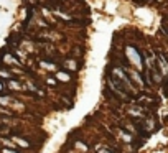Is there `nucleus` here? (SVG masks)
<instances>
[{"label":"nucleus","mask_w":168,"mask_h":153,"mask_svg":"<svg viewBox=\"0 0 168 153\" xmlns=\"http://www.w3.org/2000/svg\"><path fill=\"white\" fill-rule=\"evenodd\" d=\"M112 74H114V78H116L122 86H125L129 92H132V94H135V92H137L135 86L132 84V79H130V78H127V74L122 71V68H116V69H112Z\"/></svg>","instance_id":"obj_1"},{"label":"nucleus","mask_w":168,"mask_h":153,"mask_svg":"<svg viewBox=\"0 0 168 153\" xmlns=\"http://www.w3.org/2000/svg\"><path fill=\"white\" fill-rule=\"evenodd\" d=\"M125 51H127V58L130 59V63L135 64L137 68H138V71H142L143 61H142V58H140V53L137 51V48H135V46H127Z\"/></svg>","instance_id":"obj_2"},{"label":"nucleus","mask_w":168,"mask_h":153,"mask_svg":"<svg viewBox=\"0 0 168 153\" xmlns=\"http://www.w3.org/2000/svg\"><path fill=\"white\" fill-rule=\"evenodd\" d=\"M157 64H158V69H162V74L163 76H168V61L163 58L162 54L157 56Z\"/></svg>","instance_id":"obj_3"},{"label":"nucleus","mask_w":168,"mask_h":153,"mask_svg":"<svg viewBox=\"0 0 168 153\" xmlns=\"http://www.w3.org/2000/svg\"><path fill=\"white\" fill-rule=\"evenodd\" d=\"M127 74L130 76V78H132L133 81H135V84H137V86H143L142 79H140V76H138V74H137V73H135V71H133V69H127Z\"/></svg>","instance_id":"obj_4"},{"label":"nucleus","mask_w":168,"mask_h":153,"mask_svg":"<svg viewBox=\"0 0 168 153\" xmlns=\"http://www.w3.org/2000/svg\"><path fill=\"white\" fill-rule=\"evenodd\" d=\"M64 66H66V68H69V71H76V69H78V64H76L74 61H71V59L66 61Z\"/></svg>","instance_id":"obj_5"},{"label":"nucleus","mask_w":168,"mask_h":153,"mask_svg":"<svg viewBox=\"0 0 168 153\" xmlns=\"http://www.w3.org/2000/svg\"><path fill=\"white\" fill-rule=\"evenodd\" d=\"M56 78H58L59 81H71V76L66 74V73H58L56 74Z\"/></svg>","instance_id":"obj_6"},{"label":"nucleus","mask_w":168,"mask_h":153,"mask_svg":"<svg viewBox=\"0 0 168 153\" xmlns=\"http://www.w3.org/2000/svg\"><path fill=\"white\" fill-rule=\"evenodd\" d=\"M41 66L46 69H50V71H56V64H53V63H45V61H41Z\"/></svg>","instance_id":"obj_7"},{"label":"nucleus","mask_w":168,"mask_h":153,"mask_svg":"<svg viewBox=\"0 0 168 153\" xmlns=\"http://www.w3.org/2000/svg\"><path fill=\"white\" fill-rule=\"evenodd\" d=\"M13 140H15L17 143H20L22 147H30V143H28L27 140H23V138H18V137H13Z\"/></svg>","instance_id":"obj_8"},{"label":"nucleus","mask_w":168,"mask_h":153,"mask_svg":"<svg viewBox=\"0 0 168 153\" xmlns=\"http://www.w3.org/2000/svg\"><path fill=\"white\" fill-rule=\"evenodd\" d=\"M46 83L50 84V86H56V79H53V78H48V79H46Z\"/></svg>","instance_id":"obj_9"},{"label":"nucleus","mask_w":168,"mask_h":153,"mask_svg":"<svg viewBox=\"0 0 168 153\" xmlns=\"http://www.w3.org/2000/svg\"><path fill=\"white\" fill-rule=\"evenodd\" d=\"M3 89V83H0V91H2Z\"/></svg>","instance_id":"obj_10"},{"label":"nucleus","mask_w":168,"mask_h":153,"mask_svg":"<svg viewBox=\"0 0 168 153\" xmlns=\"http://www.w3.org/2000/svg\"><path fill=\"white\" fill-rule=\"evenodd\" d=\"M5 153H15V151H8V150H5Z\"/></svg>","instance_id":"obj_11"}]
</instances>
